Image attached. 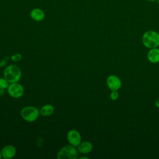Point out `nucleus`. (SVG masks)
<instances>
[{"mask_svg":"<svg viewBox=\"0 0 159 159\" xmlns=\"http://www.w3.org/2000/svg\"><path fill=\"white\" fill-rule=\"evenodd\" d=\"M4 78H6L9 83L19 82L21 76L22 72L19 67L14 65L7 66L4 70Z\"/></svg>","mask_w":159,"mask_h":159,"instance_id":"nucleus-1","label":"nucleus"},{"mask_svg":"<svg viewBox=\"0 0 159 159\" xmlns=\"http://www.w3.org/2000/svg\"><path fill=\"white\" fill-rule=\"evenodd\" d=\"M142 43L147 48H157L159 45V34L154 30H148L142 36Z\"/></svg>","mask_w":159,"mask_h":159,"instance_id":"nucleus-2","label":"nucleus"},{"mask_svg":"<svg viewBox=\"0 0 159 159\" xmlns=\"http://www.w3.org/2000/svg\"><path fill=\"white\" fill-rule=\"evenodd\" d=\"M21 117L28 122H33L35 121L39 115V110L35 106H28L23 107L20 112Z\"/></svg>","mask_w":159,"mask_h":159,"instance_id":"nucleus-3","label":"nucleus"},{"mask_svg":"<svg viewBox=\"0 0 159 159\" xmlns=\"http://www.w3.org/2000/svg\"><path fill=\"white\" fill-rule=\"evenodd\" d=\"M57 157L58 159H76L78 157V151L76 147L66 145L59 150Z\"/></svg>","mask_w":159,"mask_h":159,"instance_id":"nucleus-4","label":"nucleus"},{"mask_svg":"<svg viewBox=\"0 0 159 159\" xmlns=\"http://www.w3.org/2000/svg\"><path fill=\"white\" fill-rule=\"evenodd\" d=\"M7 92L9 96L13 98H19L24 93L23 86L18 82L10 83L7 88Z\"/></svg>","mask_w":159,"mask_h":159,"instance_id":"nucleus-5","label":"nucleus"},{"mask_svg":"<svg viewBox=\"0 0 159 159\" xmlns=\"http://www.w3.org/2000/svg\"><path fill=\"white\" fill-rule=\"evenodd\" d=\"M67 140L68 143L77 147L79 144L81 142V135L80 132L75 129H71L67 133Z\"/></svg>","mask_w":159,"mask_h":159,"instance_id":"nucleus-6","label":"nucleus"},{"mask_svg":"<svg viewBox=\"0 0 159 159\" xmlns=\"http://www.w3.org/2000/svg\"><path fill=\"white\" fill-rule=\"evenodd\" d=\"M108 88L112 90H118L121 86V81L119 77L116 75H110L107 77L106 80Z\"/></svg>","mask_w":159,"mask_h":159,"instance_id":"nucleus-7","label":"nucleus"},{"mask_svg":"<svg viewBox=\"0 0 159 159\" xmlns=\"http://www.w3.org/2000/svg\"><path fill=\"white\" fill-rule=\"evenodd\" d=\"M2 158L5 159L12 158L15 157L17 150L12 145H7L4 146L1 150Z\"/></svg>","mask_w":159,"mask_h":159,"instance_id":"nucleus-8","label":"nucleus"},{"mask_svg":"<svg viewBox=\"0 0 159 159\" xmlns=\"http://www.w3.org/2000/svg\"><path fill=\"white\" fill-rule=\"evenodd\" d=\"M30 17L34 21L41 22L45 19V14L44 11L42 9L39 7H35L30 11Z\"/></svg>","mask_w":159,"mask_h":159,"instance_id":"nucleus-9","label":"nucleus"},{"mask_svg":"<svg viewBox=\"0 0 159 159\" xmlns=\"http://www.w3.org/2000/svg\"><path fill=\"white\" fill-rule=\"evenodd\" d=\"M78 152L83 154H87L91 152L93 150V144L88 141L81 142L77 147Z\"/></svg>","mask_w":159,"mask_h":159,"instance_id":"nucleus-10","label":"nucleus"},{"mask_svg":"<svg viewBox=\"0 0 159 159\" xmlns=\"http://www.w3.org/2000/svg\"><path fill=\"white\" fill-rule=\"evenodd\" d=\"M148 60L152 63H157L159 61V49L157 48H151L147 54Z\"/></svg>","mask_w":159,"mask_h":159,"instance_id":"nucleus-11","label":"nucleus"},{"mask_svg":"<svg viewBox=\"0 0 159 159\" xmlns=\"http://www.w3.org/2000/svg\"><path fill=\"white\" fill-rule=\"evenodd\" d=\"M40 114L44 117H48L51 116L54 112V107L50 104H47L43 105L39 110Z\"/></svg>","mask_w":159,"mask_h":159,"instance_id":"nucleus-12","label":"nucleus"},{"mask_svg":"<svg viewBox=\"0 0 159 159\" xmlns=\"http://www.w3.org/2000/svg\"><path fill=\"white\" fill-rule=\"evenodd\" d=\"M9 83L8 81L4 78H0V89H7Z\"/></svg>","mask_w":159,"mask_h":159,"instance_id":"nucleus-13","label":"nucleus"},{"mask_svg":"<svg viewBox=\"0 0 159 159\" xmlns=\"http://www.w3.org/2000/svg\"><path fill=\"white\" fill-rule=\"evenodd\" d=\"M22 58V56L20 53H14L11 56V60L13 61L17 62V61H19L20 60H21Z\"/></svg>","mask_w":159,"mask_h":159,"instance_id":"nucleus-14","label":"nucleus"},{"mask_svg":"<svg viewBox=\"0 0 159 159\" xmlns=\"http://www.w3.org/2000/svg\"><path fill=\"white\" fill-rule=\"evenodd\" d=\"M110 97H111V99L113 100V101L117 100V98H119V93H118V92L117 91V90L112 91V92H111V95H110Z\"/></svg>","mask_w":159,"mask_h":159,"instance_id":"nucleus-15","label":"nucleus"},{"mask_svg":"<svg viewBox=\"0 0 159 159\" xmlns=\"http://www.w3.org/2000/svg\"><path fill=\"white\" fill-rule=\"evenodd\" d=\"M6 61L4 59L2 60L1 61V63H0V67L4 66L6 65Z\"/></svg>","mask_w":159,"mask_h":159,"instance_id":"nucleus-16","label":"nucleus"},{"mask_svg":"<svg viewBox=\"0 0 159 159\" xmlns=\"http://www.w3.org/2000/svg\"><path fill=\"white\" fill-rule=\"evenodd\" d=\"M155 105H156L157 107H159V98L156 99V101H155Z\"/></svg>","mask_w":159,"mask_h":159,"instance_id":"nucleus-17","label":"nucleus"},{"mask_svg":"<svg viewBox=\"0 0 159 159\" xmlns=\"http://www.w3.org/2000/svg\"><path fill=\"white\" fill-rule=\"evenodd\" d=\"M83 158L88 159L89 158H88V157H80V158H79V159H83Z\"/></svg>","mask_w":159,"mask_h":159,"instance_id":"nucleus-18","label":"nucleus"},{"mask_svg":"<svg viewBox=\"0 0 159 159\" xmlns=\"http://www.w3.org/2000/svg\"><path fill=\"white\" fill-rule=\"evenodd\" d=\"M147 1H149V2H153V1H156L157 0H146Z\"/></svg>","mask_w":159,"mask_h":159,"instance_id":"nucleus-19","label":"nucleus"},{"mask_svg":"<svg viewBox=\"0 0 159 159\" xmlns=\"http://www.w3.org/2000/svg\"><path fill=\"white\" fill-rule=\"evenodd\" d=\"M2 158V155H1V150H0V159Z\"/></svg>","mask_w":159,"mask_h":159,"instance_id":"nucleus-20","label":"nucleus"},{"mask_svg":"<svg viewBox=\"0 0 159 159\" xmlns=\"http://www.w3.org/2000/svg\"><path fill=\"white\" fill-rule=\"evenodd\" d=\"M157 2H158V4H159V0H157Z\"/></svg>","mask_w":159,"mask_h":159,"instance_id":"nucleus-21","label":"nucleus"}]
</instances>
